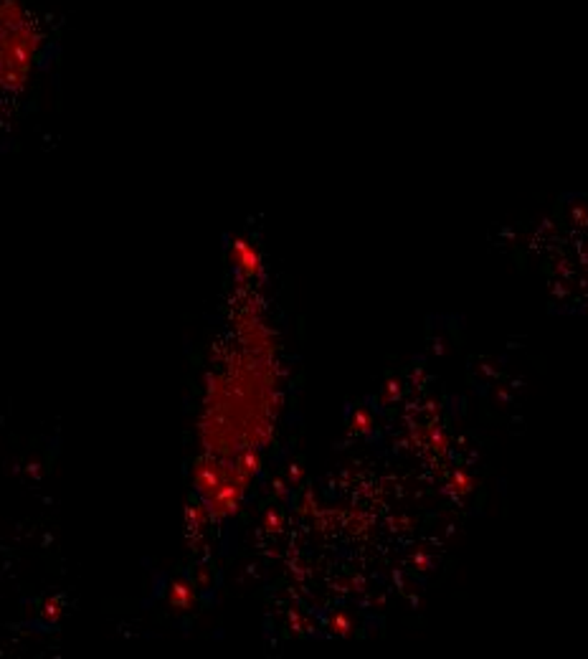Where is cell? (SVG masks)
Masks as SVG:
<instances>
[{
    "mask_svg": "<svg viewBox=\"0 0 588 659\" xmlns=\"http://www.w3.org/2000/svg\"><path fill=\"white\" fill-rule=\"evenodd\" d=\"M190 601V589L188 586H183V583H178L173 589V604H181V606H185Z\"/></svg>",
    "mask_w": 588,
    "mask_h": 659,
    "instance_id": "1",
    "label": "cell"
}]
</instances>
